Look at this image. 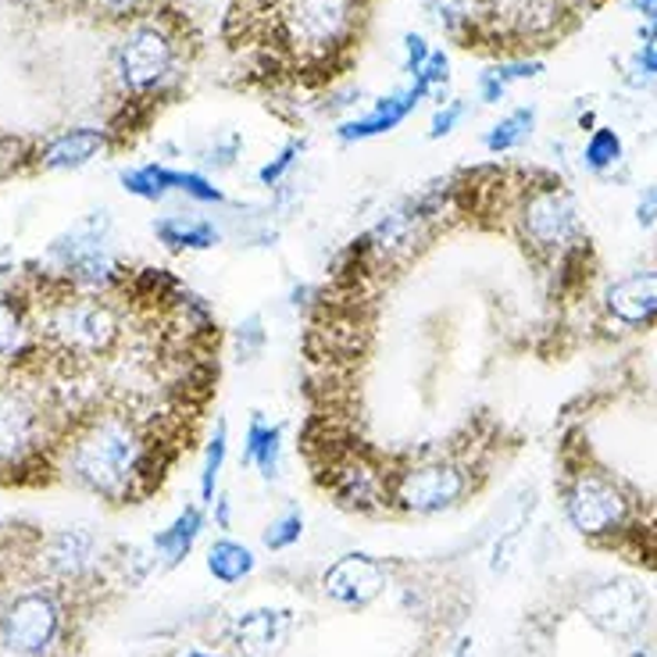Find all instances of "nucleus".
Segmentation results:
<instances>
[{
	"label": "nucleus",
	"mask_w": 657,
	"mask_h": 657,
	"mask_svg": "<svg viewBox=\"0 0 657 657\" xmlns=\"http://www.w3.org/2000/svg\"><path fill=\"white\" fill-rule=\"evenodd\" d=\"M636 222L644 229L657 226V186H647L644 194H639V201H636Z\"/></svg>",
	"instance_id": "obj_31"
},
{
	"label": "nucleus",
	"mask_w": 657,
	"mask_h": 657,
	"mask_svg": "<svg viewBox=\"0 0 657 657\" xmlns=\"http://www.w3.org/2000/svg\"><path fill=\"white\" fill-rule=\"evenodd\" d=\"M382 583H387V575H382L379 561L365 554H347L326 572V593L336 604H347V607L368 604L382 589Z\"/></svg>",
	"instance_id": "obj_9"
},
{
	"label": "nucleus",
	"mask_w": 657,
	"mask_h": 657,
	"mask_svg": "<svg viewBox=\"0 0 657 657\" xmlns=\"http://www.w3.org/2000/svg\"><path fill=\"white\" fill-rule=\"evenodd\" d=\"M175 189H183V194H189L194 201H204V204H222V201H226V194H222L218 186H212L197 172H179V186H175Z\"/></svg>",
	"instance_id": "obj_25"
},
{
	"label": "nucleus",
	"mask_w": 657,
	"mask_h": 657,
	"mask_svg": "<svg viewBox=\"0 0 657 657\" xmlns=\"http://www.w3.org/2000/svg\"><path fill=\"white\" fill-rule=\"evenodd\" d=\"M111 4H133V0H111Z\"/></svg>",
	"instance_id": "obj_36"
},
{
	"label": "nucleus",
	"mask_w": 657,
	"mask_h": 657,
	"mask_svg": "<svg viewBox=\"0 0 657 657\" xmlns=\"http://www.w3.org/2000/svg\"><path fill=\"white\" fill-rule=\"evenodd\" d=\"M286 625H290V618L283 612H250L236 622V639L247 654H268L271 647L283 644Z\"/></svg>",
	"instance_id": "obj_14"
},
{
	"label": "nucleus",
	"mask_w": 657,
	"mask_h": 657,
	"mask_svg": "<svg viewBox=\"0 0 657 657\" xmlns=\"http://www.w3.org/2000/svg\"><path fill=\"white\" fill-rule=\"evenodd\" d=\"M244 464H258L261 479H279L283 472V429L268 425L261 414H254L247 425V443H244V458H239V469Z\"/></svg>",
	"instance_id": "obj_11"
},
{
	"label": "nucleus",
	"mask_w": 657,
	"mask_h": 657,
	"mask_svg": "<svg viewBox=\"0 0 657 657\" xmlns=\"http://www.w3.org/2000/svg\"><path fill=\"white\" fill-rule=\"evenodd\" d=\"M154 233L168 250H207L222 239L212 222L186 218V215H172V218L154 222Z\"/></svg>",
	"instance_id": "obj_13"
},
{
	"label": "nucleus",
	"mask_w": 657,
	"mask_h": 657,
	"mask_svg": "<svg viewBox=\"0 0 657 657\" xmlns=\"http://www.w3.org/2000/svg\"><path fill=\"white\" fill-rule=\"evenodd\" d=\"M104 151V133L97 130H69L58 140L47 143L43 151V168H79L90 157H97Z\"/></svg>",
	"instance_id": "obj_12"
},
{
	"label": "nucleus",
	"mask_w": 657,
	"mask_h": 657,
	"mask_svg": "<svg viewBox=\"0 0 657 657\" xmlns=\"http://www.w3.org/2000/svg\"><path fill=\"white\" fill-rule=\"evenodd\" d=\"M186 657H215V654H207V650H186Z\"/></svg>",
	"instance_id": "obj_35"
},
{
	"label": "nucleus",
	"mask_w": 657,
	"mask_h": 657,
	"mask_svg": "<svg viewBox=\"0 0 657 657\" xmlns=\"http://www.w3.org/2000/svg\"><path fill=\"white\" fill-rule=\"evenodd\" d=\"M519 229L536 250H568L579 236V212L572 194L561 183L528 189L519 204Z\"/></svg>",
	"instance_id": "obj_3"
},
{
	"label": "nucleus",
	"mask_w": 657,
	"mask_h": 657,
	"mask_svg": "<svg viewBox=\"0 0 657 657\" xmlns=\"http://www.w3.org/2000/svg\"><path fill=\"white\" fill-rule=\"evenodd\" d=\"M622 162V136L615 130H593V136L586 140L583 147V165L589 172H607Z\"/></svg>",
	"instance_id": "obj_20"
},
{
	"label": "nucleus",
	"mask_w": 657,
	"mask_h": 657,
	"mask_svg": "<svg viewBox=\"0 0 657 657\" xmlns=\"http://www.w3.org/2000/svg\"><path fill=\"white\" fill-rule=\"evenodd\" d=\"M43 446V411L25 390L0 387V469H22Z\"/></svg>",
	"instance_id": "obj_4"
},
{
	"label": "nucleus",
	"mask_w": 657,
	"mask_h": 657,
	"mask_svg": "<svg viewBox=\"0 0 657 657\" xmlns=\"http://www.w3.org/2000/svg\"><path fill=\"white\" fill-rule=\"evenodd\" d=\"M43 326L69 358H104L122 340V315L97 294L58 297L47 308Z\"/></svg>",
	"instance_id": "obj_1"
},
{
	"label": "nucleus",
	"mask_w": 657,
	"mask_h": 657,
	"mask_svg": "<svg viewBox=\"0 0 657 657\" xmlns=\"http://www.w3.org/2000/svg\"><path fill=\"white\" fill-rule=\"evenodd\" d=\"M429 4H432V11H437L446 25H461V22L472 19L475 0H429Z\"/></svg>",
	"instance_id": "obj_29"
},
{
	"label": "nucleus",
	"mask_w": 657,
	"mask_h": 657,
	"mask_svg": "<svg viewBox=\"0 0 657 657\" xmlns=\"http://www.w3.org/2000/svg\"><path fill=\"white\" fill-rule=\"evenodd\" d=\"M172 61H175V47L157 25H140L136 33H130V40H125L122 51H119L122 79L133 90L157 86L172 72Z\"/></svg>",
	"instance_id": "obj_6"
},
{
	"label": "nucleus",
	"mask_w": 657,
	"mask_h": 657,
	"mask_svg": "<svg viewBox=\"0 0 657 657\" xmlns=\"http://www.w3.org/2000/svg\"><path fill=\"white\" fill-rule=\"evenodd\" d=\"M86 557H90V536L79 533V528H72V533H61L54 540V547H51V565L58 572H65V575L83 568Z\"/></svg>",
	"instance_id": "obj_21"
},
{
	"label": "nucleus",
	"mask_w": 657,
	"mask_h": 657,
	"mask_svg": "<svg viewBox=\"0 0 657 657\" xmlns=\"http://www.w3.org/2000/svg\"><path fill=\"white\" fill-rule=\"evenodd\" d=\"M122 186L130 189L133 197L162 201L168 189L179 186V172H168L165 165H143L136 172H122Z\"/></svg>",
	"instance_id": "obj_18"
},
{
	"label": "nucleus",
	"mask_w": 657,
	"mask_h": 657,
	"mask_svg": "<svg viewBox=\"0 0 657 657\" xmlns=\"http://www.w3.org/2000/svg\"><path fill=\"white\" fill-rule=\"evenodd\" d=\"M201 528H204V511L189 504V507L179 511V519H175V522L165 528V533L154 536V551H162V554H165V565L175 568L189 551H194Z\"/></svg>",
	"instance_id": "obj_15"
},
{
	"label": "nucleus",
	"mask_w": 657,
	"mask_h": 657,
	"mask_svg": "<svg viewBox=\"0 0 657 657\" xmlns=\"http://www.w3.org/2000/svg\"><path fill=\"white\" fill-rule=\"evenodd\" d=\"M297 154H300V143L294 140V143H286V147L271 157V162L258 172V183L261 186H279L283 183V175L294 168V162H297Z\"/></svg>",
	"instance_id": "obj_23"
},
{
	"label": "nucleus",
	"mask_w": 657,
	"mask_h": 657,
	"mask_svg": "<svg viewBox=\"0 0 657 657\" xmlns=\"http://www.w3.org/2000/svg\"><path fill=\"white\" fill-rule=\"evenodd\" d=\"M236 147H239V136H229V140H226V147H215V151H212V157H207V162L218 165V168H229V165H233Z\"/></svg>",
	"instance_id": "obj_32"
},
{
	"label": "nucleus",
	"mask_w": 657,
	"mask_h": 657,
	"mask_svg": "<svg viewBox=\"0 0 657 657\" xmlns=\"http://www.w3.org/2000/svg\"><path fill=\"white\" fill-rule=\"evenodd\" d=\"M636 8L647 14V22H657V0H636Z\"/></svg>",
	"instance_id": "obj_34"
},
{
	"label": "nucleus",
	"mask_w": 657,
	"mask_h": 657,
	"mask_svg": "<svg viewBox=\"0 0 657 657\" xmlns=\"http://www.w3.org/2000/svg\"><path fill=\"white\" fill-rule=\"evenodd\" d=\"M226 451H229V425H226V419H218L215 437L207 440V451H204V472H201V501L204 504H215V483L222 475V464H226Z\"/></svg>",
	"instance_id": "obj_19"
},
{
	"label": "nucleus",
	"mask_w": 657,
	"mask_h": 657,
	"mask_svg": "<svg viewBox=\"0 0 657 657\" xmlns=\"http://www.w3.org/2000/svg\"><path fill=\"white\" fill-rule=\"evenodd\" d=\"M650 54H654V58H657V47H650Z\"/></svg>",
	"instance_id": "obj_37"
},
{
	"label": "nucleus",
	"mask_w": 657,
	"mask_h": 657,
	"mask_svg": "<svg viewBox=\"0 0 657 657\" xmlns=\"http://www.w3.org/2000/svg\"><path fill=\"white\" fill-rule=\"evenodd\" d=\"M533 122H536V107H519V111H511L507 119H501L493 125V130L486 133V151L493 154H507V151H515L522 147V143L533 136Z\"/></svg>",
	"instance_id": "obj_17"
},
{
	"label": "nucleus",
	"mask_w": 657,
	"mask_h": 657,
	"mask_svg": "<svg viewBox=\"0 0 657 657\" xmlns=\"http://www.w3.org/2000/svg\"><path fill=\"white\" fill-rule=\"evenodd\" d=\"M604 308L625 329H647L657 322V268L633 271L607 286Z\"/></svg>",
	"instance_id": "obj_8"
},
{
	"label": "nucleus",
	"mask_w": 657,
	"mask_h": 657,
	"mask_svg": "<svg viewBox=\"0 0 657 657\" xmlns=\"http://www.w3.org/2000/svg\"><path fill=\"white\" fill-rule=\"evenodd\" d=\"M633 657H647V654H639V650H636V654H633Z\"/></svg>",
	"instance_id": "obj_38"
},
{
	"label": "nucleus",
	"mask_w": 657,
	"mask_h": 657,
	"mask_svg": "<svg viewBox=\"0 0 657 657\" xmlns=\"http://www.w3.org/2000/svg\"><path fill=\"white\" fill-rule=\"evenodd\" d=\"M565 515L575 533L604 540L629 525V496L600 472H575L565 486Z\"/></svg>",
	"instance_id": "obj_2"
},
{
	"label": "nucleus",
	"mask_w": 657,
	"mask_h": 657,
	"mask_svg": "<svg viewBox=\"0 0 657 657\" xmlns=\"http://www.w3.org/2000/svg\"><path fill=\"white\" fill-rule=\"evenodd\" d=\"M464 101H451L446 107H440L437 115H432V125H429V136L432 140H440V136H446V133H454V125L464 119Z\"/></svg>",
	"instance_id": "obj_27"
},
{
	"label": "nucleus",
	"mask_w": 657,
	"mask_h": 657,
	"mask_svg": "<svg viewBox=\"0 0 657 657\" xmlns=\"http://www.w3.org/2000/svg\"><path fill=\"white\" fill-rule=\"evenodd\" d=\"M586 615L607 636L629 639V636H636L639 629H644L647 600L639 597V589L629 586V583H607V586H597L586 597Z\"/></svg>",
	"instance_id": "obj_7"
},
{
	"label": "nucleus",
	"mask_w": 657,
	"mask_h": 657,
	"mask_svg": "<svg viewBox=\"0 0 657 657\" xmlns=\"http://www.w3.org/2000/svg\"><path fill=\"white\" fill-rule=\"evenodd\" d=\"M207 572H212L218 583L233 586L254 572V554L236 540H218L212 543V551H207Z\"/></svg>",
	"instance_id": "obj_16"
},
{
	"label": "nucleus",
	"mask_w": 657,
	"mask_h": 657,
	"mask_svg": "<svg viewBox=\"0 0 657 657\" xmlns=\"http://www.w3.org/2000/svg\"><path fill=\"white\" fill-rule=\"evenodd\" d=\"M419 83L429 90V93H443V86H446V79H451V61H446V54L443 51H432L429 54V61H425V69L414 75Z\"/></svg>",
	"instance_id": "obj_24"
},
{
	"label": "nucleus",
	"mask_w": 657,
	"mask_h": 657,
	"mask_svg": "<svg viewBox=\"0 0 657 657\" xmlns=\"http://www.w3.org/2000/svg\"><path fill=\"white\" fill-rule=\"evenodd\" d=\"M61 625V612L58 604L47 597V593H25L11 604V612L4 615V644L19 654H40L43 647L54 644Z\"/></svg>",
	"instance_id": "obj_5"
},
{
	"label": "nucleus",
	"mask_w": 657,
	"mask_h": 657,
	"mask_svg": "<svg viewBox=\"0 0 657 657\" xmlns=\"http://www.w3.org/2000/svg\"><path fill=\"white\" fill-rule=\"evenodd\" d=\"M425 86L414 79V86L411 90H404V93H390V97H382L379 104H376V111L372 115H365V119H355V122H347V125H340V136L343 143H350V140H368V136H379V133H390V130H397L400 122H404L414 107H419V101L425 97Z\"/></svg>",
	"instance_id": "obj_10"
},
{
	"label": "nucleus",
	"mask_w": 657,
	"mask_h": 657,
	"mask_svg": "<svg viewBox=\"0 0 657 657\" xmlns=\"http://www.w3.org/2000/svg\"><path fill=\"white\" fill-rule=\"evenodd\" d=\"M540 72H543L540 61H507V65L490 69V75H493L504 90H507L511 83H519V79H536Z\"/></svg>",
	"instance_id": "obj_26"
},
{
	"label": "nucleus",
	"mask_w": 657,
	"mask_h": 657,
	"mask_svg": "<svg viewBox=\"0 0 657 657\" xmlns=\"http://www.w3.org/2000/svg\"><path fill=\"white\" fill-rule=\"evenodd\" d=\"M429 43H425V37H419V33H408L404 37V69L411 72V75H419L422 69H425V61H429Z\"/></svg>",
	"instance_id": "obj_30"
},
{
	"label": "nucleus",
	"mask_w": 657,
	"mask_h": 657,
	"mask_svg": "<svg viewBox=\"0 0 657 657\" xmlns=\"http://www.w3.org/2000/svg\"><path fill=\"white\" fill-rule=\"evenodd\" d=\"M304 536V515L300 511H286L283 519H276L265 528V547L268 551H286Z\"/></svg>",
	"instance_id": "obj_22"
},
{
	"label": "nucleus",
	"mask_w": 657,
	"mask_h": 657,
	"mask_svg": "<svg viewBox=\"0 0 657 657\" xmlns=\"http://www.w3.org/2000/svg\"><path fill=\"white\" fill-rule=\"evenodd\" d=\"M239 355L244 358H254L258 350L265 347V329H261V315H250L244 326H239Z\"/></svg>",
	"instance_id": "obj_28"
},
{
	"label": "nucleus",
	"mask_w": 657,
	"mask_h": 657,
	"mask_svg": "<svg viewBox=\"0 0 657 657\" xmlns=\"http://www.w3.org/2000/svg\"><path fill=\"white\" fill-rule=\"evenodd\" d=\"M233 511H229V496H215V519H218V528H229L233 525Z\"/></svg>",
	"instance_id": "obj_33"
}]
</instances>
